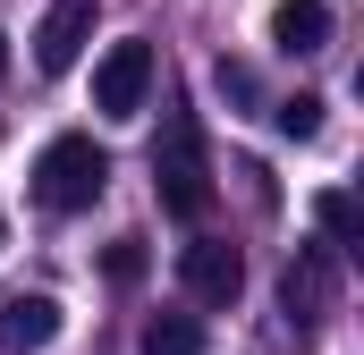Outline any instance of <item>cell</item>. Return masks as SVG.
<instances>
[{"label": "cell", "instance_id": "6da1fadb", "mask_svg": "<svg viewBox=\"0 0 364 355\" xmlns=\"http://www.w3.org/2000/svg\"><path fill=\"white\" fill-rule=\"evenodd\" d=\"M102 186H110V153L93 136H51L34 153V203L43 212H93Z\"/></svg>", "mask_w": 364, "mask_h": 355}, {"label": "cell", "instance_id": "7a4b0ae2", "mask_svg": "<svg viewBox=\"0 0 364 355\" xmlns=\"http://www.w3.org/2000/svg\"><path fill=\"white\" fill-rule=\"evenodd\" d=\"M153 195L170 220H203L212 212V178H203V153H195V119L170 127V144L153 153Z\"/></svg>", "mask_w": 364, "mask_h": 355}, {"label": "cell", "instance_id": "3957f363", "mask_svg": "<svg viewBox=\"0 0 364 355\" xmlns=\"http://www.w3.org/2000/svg\"><path fill=\"white\" fill-rule=\"evenodd\" d=\"M153 93V43H110L102 68H93V110L102 119H136Z\"/></svg>", "mask_w": 364, "mask_h": 355}, {"label": "cell", "instance_id": "277c9868", "mask_svg": "<svg viewBox=\"0 0 364 355\" xmlns=\"http://www.w3.org/2000/svg\"><path fill=\"white\" fill-rule=\"evenodd\" d=\"M178 279H186V296H195V305L229 313V305H237V288H246V254H237L229 237H195V246L178 254Z\"/></svg>", "mask_w": 364, "mask_h": 355}, {"label": "cell", "instance_id": "5b68a950", "mask_svg": "<svg viewBox=\"0 0 364 355\" xmlns=\"http://www.w3.org/2000/svg\"><path fill=\"white\" fill-rule=\"evenodd\" d=\"M279 305H288V330L296 339L322 330V313H331V254L322 246H296V263L279 271Z\"/></svg>", "mask_w": 364, "mask_h": 355}, {"label": "cell", "instance_id": "8992f818", "mask_svg": "<svg viewBox=\"0 0 364 355\" xmlns=\"http://www.w3.org/2000/svg\"><path fill=\"white\" fill-rule=\"evenodd\" d=\"M93 43V0H51L43 9V34H34V68L43 77H68Z\"/></svg>", "mask_w": 364, "mask_h": 355}, {"label": "cell", "instance_id": "52a82bcc", "mask_svg": "<svg viewBox=\"0 0 364 355\" xmlns=\"http://www.w3.org/2000/svg\"><path fill=\"white\" fill-rule=\"evenodd\" d=\"M51 339H60V296H43V288L0 296V355H34Z\"/></svg>", "mask_w": 364, "mask_h": 355}, {"label": "cell", "instance_id": "ba28073f", "mask_svg": "<svg viewBox=\"0 0 364 355\" xmlns=\"http://www.w3.org/2000/svg\"><path fill=\"white\" fill-rule=\"evenodd\" d=\"M272 51H288V60L331 51V0H279L272 9Z\"/></svg>", "mask_w": 364, "mask_h": 355}, {"label": "cell", "instance_id": "9c48e42d", "mask_svg": "<svg viewBox=\"0 0 364 355\" xmlns=\"http://www.w3.org/2000/svg\"><path fill=\"white\" fill-rule=\"evenodd\" d=\"M314 220H322L331 254H364V220H356V195H348V186H322V195H314Z\"/></svg>", "mask_w": 364, "mask_h": 355}, {"label": "cell", "instance_id": "30bf717a", "mask_svg": "<svg viewBox=\"0 0 364 355\" xmlns=\"http://www.w3.org/2000/svg\"><path fill=\"white\" fill-rule=\"evenodd\" d=\"M144 355H203V322L195 313H153L144 322Z\"/></svg>", "mask_w": 364, "mask_h": 355}, {"label": "cell", "instance_id": "8fae6325", "mask_svg": "<svg viewBox=\"0 0 364 355\" xmlns=\"http://www.w3.org/2000/svg\"><path fill=\"white\" fill-rule=\"evenodd\" d=\"M322 110H331L322 93H288V102H272V119H279L288 144H314V136H322Z\"/></svg>", "mask_w": 364, "mask_h": 355}, {"label": "cell", "instance_id": "7c38bea8", "mask_svg": "<svg viewBox=\"0 0 364 355\" xmlns=\"http://www.w3.org/2000/svg\"><path fill=\"white\" fill-rule=\"evenodd\" d=\"M102 271H110V288H136V279L153 271V254H144V237H110V246H102Z\"/></svg>", "mask_w": 364, "mask_h": 355}, {"label": "cell", "instance_id": "4fadbf2b", "mask_svg": "<svg viewBox=\"0 0 364 355\" xmlns=\"http://www.w3.org/2000/svg\"><path fill=\"white\" fill-rule=\"evenodd\" d=\"M212 77H220V93H229V102H255V68H246V60H220Z\"/></svg>", "mask_w": 364, "mask_h": 355}, {"label": "cell", "instance_id": "5bb4252c", "mask_svg": "<svg viewBox=\"0 0 364 355\" xmlns=\"http://www.w3.org/2000/svg\"><path fill=\"white\" fill-rule=\"evenodd\" d=\"M0 77H9V34H0Z\"/></svg>", "mask_w": 364, "mask_h": 355}, {"label": "cell", "instance_id": "9a60e30c", "mask_svg": "<svg viewBox=\"0 0 364 355\" xmlns=\"http://www.w3.org/2000/svg\"><path fill=\"white\" fill-rule=\"evenodd\" d=\"M0 237H9V229H0Z\"/></svg>", "mask_w": 364, "mask_h": 355}]
</instances>
